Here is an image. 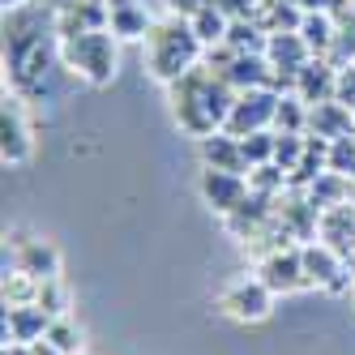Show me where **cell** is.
Returning <instances> with one entry per match:
<instances>
[{"label":"cell","mask_w":355,"mask_h":355,"mask_svg":"<svg viewBox=\"0 0 355 355\" xmlns=\"http://www.w3.org/2000/svg\"><path fill=\"white\" fill-rule=\"evenodd\" d=\"M266 52H270V64H274V69H291V73H300L313 47L304 43V35H274Z\"/></svg>","instance_id":"cell-13"},{"label":"cell","mask_w":355,"mask_h":355,"mask_svg":"<svg viewBox=\"0 0 355 355\" xmlns=\"http://www.w3.org/2000/svg\"><path fill=\"white\" fill-rule=\"evenodd\" d=\"M107 26L116 39H146L155 31L146 5H137V0H107Z\"/></svg>","instance_id":"cell-10"},{"label":"cell","mask_w":355,"mask_h":355,"mask_svg":"<svg viewBox=\"0 0 355 355\" xmlns=\"http://www.w3.org/2000/svg\"><path fill=\"white\" fill-rule=\"evenodd\" d=\"M329 167L343 171V167H355V146H347V137L334 141V155H329Z\"/></svg>","instance_id":"cell-22"},{"label":"cell","mask_w":355,"mask_h":355,"mask_svg":"<svg viewBox=\"0 0 355 355\" xmlns=\"http://www.w3.org/2000/svg\"><path fill=\"white\" fill-rule=\"evenodd\" d=\"M283 184V171L278 167H270V163H261V167H252V189H261V193H270V189H278Z\"/></svg>","instance_id":"cell-21"},{"label":"cell","mask_w":355,"mask_h":355,"mask_svg":"<svg viewBox=\"0 0 355 355\" xmlns=\"http://www.w3.org/2000/svg\"><path fill=\"white\" fill-rule=\"evenodd\" d=\"M257 278L270 291H300V287H309L300 252H270V257L261 261V270H257Z\"/></svg>","instance_id":"cell-8"},{"label":"cell","mask_w":355,"mask_h":355,"mask_svg":"<svg viewBox=\"0 0 355 355\" xmlns=\"http://www.w3.org/2000/svg\"><path fill=\"white\" fill-rule=\"evenodd\" d=\"M17 270L35 274V278H56L60 257H56V248H47L43 240H17Z\"/></svg>","instance_id":"cell-12"},{"label":"cell","mask_w":355,"mask_h":355,"mask_svg":"<svg viewBox=\"0 0 355 355\" xmlns=\"http://www.w3.org/2000/svg\"><path fill=\"white\" fill-rule=\"evenodd\" d=\"M313 124H321V129L329 133V137H347V129H351V116L338 107V103H317V112H313Z\"/></svg>","instance_id":"cell-15"},{"label":"cell","mask_w":355,"mask_h":355,"mask_svg":"<svg viewBox=\"0 0 355 355\" xmlns=\"http://www.w3.org/2000/svg\"><path fill=\"white\" fill-rule=\"evenodd\" d=\"M201 52V39L193 35L189 21H163L146 35V56H150V73H155L159 82H180L184 73L193 69Z\"/></svg>","instance_id":"cell-1"},{"label":"cell","mask_w":355,"mask_h":355,"mask_svg":"<svg viewBox=\"0 0 355 355\" xmlns=\"http://www.w3.org/2000/svg\"><path fill=\"white\" fill-rule=\"evenodd\" d=\"M60 56L69 69H78L90 86H107L116 78V35L107 31H82L60 39Z\"/></svg>","instance_id":"cell-2"},{"label":"cell","mask_w":355,"mask_h":355,"mask_svg":"<svg viewBox=\"0 0 355 355\" xmlns=\"http://www.w3.org/2000/svg\"><path fill=\"white\" fill-rule=\"evenodd\" d=\"M189 26H193V35H197L201 43H223V39H227V13L214 9V5H206L197 17H189Z\"/></svg>","instance_id":"cell-14"},{"label":"cell","mask_w":355,"mask_h":355,"mask_svg":"<svg viewBox=\"0 0 355 355\" xmlns=\"http://www.w3.org/2000/svg\"><path fill=\"white\" fill-rule=\"evenodd\" d=\"M39 304H43V309L52 313V317L64 313V291H60L56 278H43V283H39Z\"/></svg>","instance_id":"cell-20"},{"label":"cell","mask_w":355,"mask_h":355,"mask_svg":"<svg viewBox=\"0 0 355 355\" xmlns=\"http://www.w3.org/2000/svg\"><path fill=\"white\" fill-rule=\"evenodd\" d=\"M274 112H278V98L270 94V90H240L236 94V107H232V116H227V124L223 129L232 133V137H248V133H261L266 124L274 120Z\"/></svg>","instance_id":"cell-4"},{"label":"cell","mask_w":355,"mask_h":355,"mask_svg":"<svg viewBox=\"0 0 355 355\" xmlns=\"http://www.w3.org/2000/svg\"><path fill=\"white\" fill-rule=\"evenodd\" d=\"M47 343H52L60 355H73V351H82V334H78V329H73L64 317H56V321H52V329H47Z\"/></svg>","instance_id":"cell-17"},{"label":"cell","mask_w":355,"mask_h":355,"mask_svg":"<svg viewBox=\"0 0 355 355\" xmlns=\"http://www.w3.org/2000/svg\"><path fill=\"white\" fill-rule=\"evenodd\" d=\"M47 329H52V313L35 309V304H9V317H5V338L13 343H39Z\"/></svg>","instance_id":"cell-9"},{"label":"cell","mask_w":355,"mask_h":355,"mask_svg":"<svg viewBox=\"0 0 355 355\" xmlns=\"http://www.w3.org/2000/svg\"><path fill=\"white\" fill-rule=\"evenodd\" d=\"M295 5H300L304 13H325L329 5H334V0H295Z\"/></svg>","instance_id":"cell-23"},{"label":"cell","mask_w":355,"mask_h":355,"mask_svg":"<svg viewBox=\"0 0 355 355\" xmlns=\"http://www.w3.org/2000/svg\"><path fill=\"white\" fill-rule=\"evenodd\" d=\"M240 146H244V159H248V167H261V163H270V159H274V146H278V137H270V133L261 129V133H248V137H240Z\"/></svg>","instance_id":"cell-16"},{"label":"cell","mask_w":355,"mask_h":355,"mask_svg":"<svg viewBox=\"0 0 355 355\" xmlns=\"http://www.w3.org/2000/svg\"><path fill=\"white\" fill-rule=\"evenodd\" d=\"M201 197L210 201V210H218V214L232 218L236 210H244V201H248V184H244V175H240V171H218V167H206V171H201Z\"/></svg>","instance_id":"cell-5"},{"label":"cell","mask_w":355,"mask_h":355,"mask_svg":"<svg viewBox=\"0 0 355 355\" xmlns=\"http://www.w3.org/2000/svg\"><path fill=\"white\" fill-rule=\"evenodd\" d=\"M0 155L5 163H21L31 155V129L21 120L17 98H5V107H0Z\"/></svg>","instance_id":"cell-7"},{"label":"cell","mask_w":355,"mask_h":355,"mask_svg":"<svg viewBox=\"0 0 355 355\" xmlns=\"http://www.w3.org/2000/svg\"><path fill=\"white\" fill-rule=\"evenodd\" d=\"M300 35H304V43H309V47H329V39H334L325 13H309V17L300 21Z\"/></svg>","instance_id":"cell-18"},{"label":"cell","mask_w":355,"mask_h":355,"mask_svg":"<svg viewBox=\"0 0 355 355\" xmlns=\"http://www.w3.org/2000/svg\"><path fill=\"white\" fill-rule=\"evenodd\" d=\"M274 120H278V129H283V133H300V124H304L300 98H278V112H274Z\"/></svg>","instance_id":"cell-19"},{"label":"cell","mask_w":355,"mask_h":355,"mask_svg":"<svg viewBox=\"0 0 355 355\" xmlns=\"http://www.w3.org/2000/svg\"><path fill=\"white\" fill-rule=\"evenodd\" d=\"M201 155H206V167H218V171H248V159H244V146L240 137L223 133V137H201Z\"/></svg>","instance_id":"cell-11"},{"label":"cell","mask_w":355,"mask_h":355,"mask_svg":"<svg viewBox=\"0 0 355 355\" xmlns=\"http://www.w3.org/2000/svg\"><path fill=\"white\" fill-rule=\"evenodd\" d=\"M300 261H304V278H309V287H329V291H343L347 287V270L334 257V244H309V248H300Z\"/></svg>","instance_id":"cell-6"},{"label":"cell","mask_w":355,"mask_h":355,"mask_svg":"<svg viewBox=\"0 0 355 355\" xmlns=\"http://www.w3.org/2000/svg\"><path fill=\"white\" fill-rule=\"evenodd\" d=\"M21 5H26V0H5V9H21Z\"/></svg>","instance_id":"cell-24"},{"label":"cell","mask_w":355,"mask_h":355,"mask_svg":"<svg viewBox=\"0 0 355 355\" xmlns=\"http://www.w3.org/2000/svg\"><path fill=\"white\" fill-rule=\"evenodd\" d=\"M218 309L232 317V321H261L274 309V291L261 283V278H236V283L223 287Z\"/></svg>","instance_id":"cell-3"}]
</instances>
